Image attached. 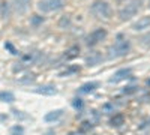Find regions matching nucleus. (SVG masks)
<instances>
[{
    "label": "nucleus",
    "instance_id": "nucleus-1",
    "mask_svg": "<svg viewBox=\"0 0 150 135\" xmlns=\"http://www.w3.org/2000/svg\"><path fill=\"white\" fill-rule=\"evenodd\" d=\"M131 50V42L126 39V38H123L122 35L117 36V41L114 42V45L108 48V57L110 59H114V57H123V56H126Z\"/></svg>",
    "mask_w": 150,
    "mask_h": 135
},
{
    "label": "nucleus",
    "instance_id": "nucleus-2",
    "mask_svg": "<svg viewBox=\"0 0 150 135\" xmlns=\"http://www.w3.org/2000/svg\"><path fill=\"white\" fill-rule=\"evenodd\" d=\"M90 12L96 18H101V20H110L112 15V9L110 3L105 2V0H95L90 6Z\"/></svg>",
    "mask_w": 150,
    "mask_h": 135
},
{
    "label": "nucleus",
    "instance_id": "nucleus-3",
    "mask_svg": "<svg viewBox=\"0 0 150 135\" xmlns=\"http://www.w3.org/2000/svg\"><path fill=\"white\" fill-rule=\"evenodd\" d=\"M141 5H143V0H129L119 12L120 20L126 21V20H131L132 17H135L137 14H138V11L141 9Z\"/></svg>",
    "mask_w": 150,
    "mask_h": 135
},
{
    "label": "nucleus",
    "instance_id": "nucleus-4",
    "mask_svg": "<svg viewBox=\"0 0 150 135\" xmlns=\"http://www.w3.org/2000/svg\"><path fill=\"white\" fill-rule=\"evenodd\" d=\"M65 6V0H39L38 2V9L44 14L47 12H54Z\"/></svg>",
    "mask_w": 150,
    "mask_h": 135
},
{
    "label": "nucleus",
    "instance_id": "nucleus-5",
    "mask_svg": "<svg viewBox=\"0 0 150 135\" xmlns=\"http://www.w3.org/2000/svg\"><path fill=\"white\" fill-rule=\"evenodd\" d=\"M105 38H107V30L105 29H96L86 38V45L87 47H95L96 44L104 41Z\"/></svg>",
    "mask_w": 150,
    "mask_h": 135
},
{
    "label": "nucleus",
    "instance_id": "nucleus-6",
    "mask_svg": "<svg viewBox=\"0 0 150 135\" xmlns=\"http://www.w3.org/2000/svg\"><path fill=\"white\" fill-rule=\"evenodd\" d=\"M131 74H132V69H131V68L120 69V71H117L114 75L110 78V83H120V81H123V80L129 78V77H131Z\"/></svg>",
    "mask_w": 150,
    "mask_h": 135
},
{
    "label": "nucleus",
    "instance_id": "nucleus-7",
    "mask_svg": "<svg viewBox=\"0 0 150 135\" xmlns=\"http://www.w3.org/2000/svg\"><path fill=\"white\" fill-rule=\"evenodd\" d=\"M102 60V54L99 51H90L89 54L86 56V65L87 66H96L101 63Z\"/></svg>",
    "mask_w": 150,
    "mask_h": 135
},
{
    "label": "nucleus",
    "instance_id": "nucleus-8",
    "mask_svg": "<svg viewBox=\"0 0 150 135\" xmlns=\"http://www.w3.org/2000/svg\"><path fill=\"white\" fill-rule=\"evenodd\" d=\"M132 29H134L135 32H141V30L150 29V15H144V17H141V18L132 26Z\"/></svg>",
    "mask_w": 150,
    "mask_h": 135
},
{
    "label": "nucleus",
    "instance_id": "nucleus-9",
    "mask_svg": "<svg viewBox=\"0 0 150 135\" xmlns=\"http://www.w3.org/2000/svg\"><path fill=\"white\" fill-rule=\"evenodd\" d=\"M29 6H30V0H14V11L20 15L26 14Z\"/></svg>",
    "mask_w": 150,
    "mask_h": 135
},
{
    "label": "nucleus",
    "instance_id": "nucleus-10",
    "mask_svg": "<svg viewBox=\"0 0 150 135\" xmlns=\"http://www.w3.org/2000/svg\"><path fill=\"white\" fill-rule=\"evenodd\" d=\"M38 51H32V53H27V54H24V56H21V62H20V65H21V68L23 66H29V65H33L36 60H38Z\"/></svg>",
    "mask_w": 150,
    "mask_h": 135
},
{
    "label": "nucleus",
    "instance_id": "nucleus-11",
    "mask_svg": "<svg viewBox=\"0 0 150 135\" xmlns=\"http://www.w3.org/2000/svg\"><path fill=\"white\" fill-rule=\"evenodd\" d=\"M35 92L36 93H39V95H45V96H53V95H56L57 93V89L54 87V86H41V87H38V89H35Z\"/></svg>",
    "mask_w": 150,
    "mask_h": 135
},
{
    "label": "nucleus",
    "instance_id": "nucleus-12",
    "mask_svg": "<svg viewBox=\"0 0 150 135\" xmlns=\"http://www.w3.org/2000/svg\"><path fill=\"white\" fill-rule=\"evenodd\" d=\"M62 116H63V110H54V111H50V113H47L45 114V122H56V120H59Z\"/></svg>",
    "mask_w": 150,
    "mask_h": 135
},
{
    "label": "nucleus",
    "instance_id": "nucleus-13",
    "mask_svg": "<svg viewBox=\"0 0 150 135\" xmlns=\"http://www.w3.org/2000/svg\"><path fill=\"white\" fill-rule=\"evenodd\" d=\"M98 87H99V84L95 83V81H92V83H86V84H83L81 87L78 89V92H80V93H92V92H95Z\"/></svg>",
    "mask_w": 150,
    "mask_h": 135
},
{
    "label": "nucleus",
    "instance_id": "nucleus-14",
    "mask_svg": "<svg viewBox=\"0 0 150 135\" xmlns=\"http://www.w3.org/2000/svg\"><path fill=\"white\" fill-rule=\"evenodd\" d=\"M123 122H125L123 114H116L114 117H112V119L110 120V125H111V126H114V128H119V126H122V125H123Z\"/></svg>",
    "mask_w": 150,
    "mask_h": 135
},
{
    "label": "nucleus",
    "instance_id": "nucleus-15",
    "mask_svg": "<svg viewBox=\"0 0 150 135\" xmlns=\"http://www.w3.org/2000/svg\"><path fill=\"white\" fill-rule=\"evenodd\" d=\"M0 101L11 104V102H14V101H15V96L12 95L11 92H0Z\"/></svg>",
    "mask_w": 150,
    "mask_h": 135
},
{
    "label": "nucleus",
    "instance_id": "nucleus-16",
    "mask_svg": "<svg viewBox=\"0 0 150 135\" xmlns=\"http://www.w3.org/2000/svg\"><path fill=\"white\" fill-rule=\"evenodd\" d=\"M78 53H80V48L75 45V47H72L71 50H68V54H66V57L68 59H74V57H77L78 56Z\"/></svg>",
    "mask_w": 150,
    "mask_h": 135
},
{
    "label": "nucleus",
    "instance_id": "nucleus-17",
    "mask_svg": "<svg viewBox=\"0 0 150 135\" xmlns=\"http://www.w3.org/2000/svg\"><path fill=\"white\" fill-rule=\"evenodd\" d=\"M24 134V128L20 125H15L11 128V135H23Z\"/></svg>",
    "mask_w": 150,
    "mask_h": 135
},
{
    "label": "nucleus",
    "instance_id": "nucleus-18",
    "mask_svg": "<svg viewBox=\"0 0 150 135\" xmlns=\"http://www.w3.org/2000/svg\"><path fill=\"white\" fill-rule=\"evenodd\" d=\"M102 113L110 114V113H114V104H105L102 107Z\"/></svg>",
    "mask_w": 150,
    "mask_h": 135
},
{
    "label": "nucleus",
    "instance_id": "nucleus-19",
    "mask_svg": "<svg viewBox=\"0 0 150 135\" xmlns=\"http://www.w3.org/2000/svg\"><path fill=\"white\" fill-rule=\"evenodd\" d=\"M2 17L3 18H8L9 17V5L6 2L2 3Z\"/></svg>",
    "mask_w": 150,
    "mask_h": 135
},
{
    "label": "nucleus",
    "instance_id": "nucleus-20",
    "mask_svg": "<svg viewBox=\"0 0 150 135\" xmlns=\"http://www.w3.org/2000/svg\"><path fill=\"white\" fill-rule=\"evenodd\" d=\"M72 105L77 110H81L83 108V101L80 99V98H75V99H72Z\"/></svg>",
    "mask_w": 150,
    "mask_h": 135
},
{
    "label": "nucleus",
    "instance_id": "nucleus-21",
    "mask_svg": "<svg viewBox=\"0 0 150 135\" xmlns=\"http://www.w3.org/2000/svg\"><path fill=\"white\" fill-rule=\"evenodd\" d=\"M137 90H138V87H135V86H129V87H125L123 93H126V95H131V93H135Z\"/></svg>",
    "mask_w": 150,
    "mask_h": 135
},
{
    "label": "nucleus",
    "instance_id": "nucleus-22",
    "mask_svg": "<svg viewBox=\"0 0 150 135\" xmlns=\"http://www.w3.org/2000/svg\"><path fill=\"white\" fill-rule=\"evenodd\" d=\"M59 24H60V27H65V26L68 27L69 24H71V21H69V17H66V15H65L63 18L60 20V23H59Z\"/></svg>",
    "mask_w": 150,
    "mask_h": 135
},
{
    "label": "nucleus",
    "instance_id": "nucleus-23",
    "mask_svg": "<svg viewBox=\"0 0 150 135\" xmlns=\"http://www.w3.org/2000/svg\"><path fill=\"white\" fill-rule=\"evenodd\" d=\"M141 42H143L146 47H150V33H147V35L143 36V38H141Z\"/></svg>",
    "mask_w": 150,
    "mask_h": 135
},
{
    "label": "nucleus",
    "instance_id": "nucleus-24",
    "mask_svg": "<svg viewBox=\"0 0 150 135\" xmlns=\"http://www.w3.org/2000/svg\"><path fill=\"white\" fill-rule=\"evenodd\" d=\"M77 71H80V69L74 66V68H69V69H68V71H65V72H62V75H69V74H72V72H77Z\"/></svg>",
    "mask_w": 150,
    "mask_h": 135
},
{
    "label": "nucleus",
    "instance_id": "nucleus-25",
    "mask_svg": "<svg viewBox=\"0 0 150 135\" xmlns=\"http://www.w3.org/2000/svg\"><path fill=\"white\" fill-rule=\"evenodd\" d=\"M92 128V123H89V122H83V123H81V129L83 131H89Z\"/></svg>",
    "mask_w": 150,
    "mask_h": 135
},
{
    "label": "nucleus",
    "instance_id": "nucleus-26",
    "mask_svg": "<svg viewBox=\"0 0 150 135\" xmlns=\"http://www.w3.org/2000/svg\"><path fill=\"white\" fill-rule=\"evenodd\" d=\"M44 21V18L42 17H38V15H33V18H32V23L33 24H39V23H42Z\"/></svg>",
    "mask_w": 150,
    "mask_h": 135
},
{
    "label": "nucleus",
    "instance_id": "nucleus-27",
    "mask_svg": "<svg viewBox=\"0 0 150 135\" xmlns=\"http://www.w3.org/2000/svg\"><path fill=\"white\" fill-rule=\"evenodd\" d=\"M5 47H6V48H9V50H11V53H12V54H18V53L15 51V48L12 47V45H11L9 42H6V45H5Z\"/></svg>",
    "mask_w": 150,
    "mask_h": 135
},
{
    "label": "nucleus",
    "instance_id": "nucleus-28",
    "mask_svg": "<svg viewBox=\"0 0 150 135\" xmlns=\"http://www.w3.org/2000/svg\"><path fill=\"white\" fill-rule=\"evenodd\" d=\"M68 135H83L81 132H75V131H72V132H69Z\"/></svg>",
    "mask_w": 150,
    "mask_h": 135
},
{
    "label": "nucleus",
    "instance_id": "nucleus-29",
    "mask_svg": "<svg viewBox=\"0 0 150 135\" xmlns=\"http://www.w3.org/2000/svg\"><path fill=\"white\" fill-rule=\"evenodd\" d=\"M147 84H149V86H150V80H149V81H147Z\"/></svg>",
    "mask_w": 150,
    "mask_h": 135
},
{
    "label": "nucleus",
    "instance_id": "nucleus-30",
    "mask_svg": "<svg viewBox=\"0 0 150 135\" xmlns=\"http://www.w3.org/2000/svg\"><path fill=\"white\" fill-rule=\"evenodd\" d=\"M149 6H150V0H149Z\"/></svg>",
    "mask_w": 150,
    "mask_h": 135
}]
</instances>
